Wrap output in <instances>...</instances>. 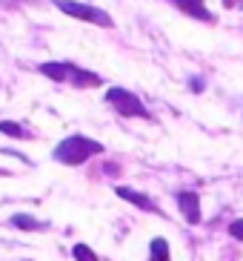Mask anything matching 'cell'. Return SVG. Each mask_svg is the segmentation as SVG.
I'll return each instance as SVG.
<instances>
[{
  "mask_svg": "<svg viewBox=\"0 0 243 261\" xmlns=\"http://www.w3.org/2000/svg\"><path fill=\"white\" fill-rule=\"evenodd\" d=\"M100 152H103V144L86 138V135H72V138L60 141L54 146V158L66 164V167H77V164L89 161L92 155H100Z\"/></svg>",
  "mask_w": 243,
  "mask_h": 261,
  "instance_id": "6da1fadb",
  "label": "cell"
},
{
  "mask_svg": "<svg viewBox=\"0 0 243 261\" xmlns=\"http://www.w3.org/2000/svg\"><path fill=\"white\" fill-rule=\"evenodd\" d=\"M40 72L46 77H52V81H66V84H75V86H100V75L80 69L75 63H43Z\"/></svg>",
  "mask_w": 243,
  "mask_h": 261,
  "instance_id": "7a4b0ae2",
  "label": "cell"
},
{
  "mask_svg": "<svg viewBox=\"0 0 243 261\" xmlns=\"http://www.w3.org/2000/svg\"><path fill=\"white\" fill-rule=\"evenodd\" d=\"M54 6L66 12L69 17H77V20H86V23H95V26H112V17L98 6H89V3H77V0H52Z\"/></svg>",
  "mask_w": 243,
  "mask_h": 261,
  "instance_id": "3957f363",
  "label": "cell"
},
{
  "mask_svg": "<svg viewBox=\"0 0 243 261\" xmlns=\"http://www.w3.org/2000/svg\"><path fill=\"white\" fill-rule=\"evenodd\" d=\"M106 100L126 118H149V109H146L143 103H140V98H137L135 92H129V89L112 86V89L106 92Z\"/></svg>",
  "mask_w": 243,
  "mask_h": 261,
  "instance_id": "277c9868",
  "label": "cell"
},
{
  "mask_svg": "<svg viewBox=\"0 0 243 261\" xmlns=\"http://www.w3.org/2000/svg\"><path fill=\"white\" fill-rule=\"evenodd\" d=\"M177 207H180L183 218H186L189 224L200 221V198L195 195V192H180V195H177Z\"/></svg>",
  "mask_w": 243,
  "mask_h": 261,
  "instance_id": "5b68a950",
  "label": "cell"
},
{
  "mask_svg": "<svg viewBox=\"0 0 243 261\" xmlns=\"http://www.w3.org/2000/svg\"><path fill=\"white\" fill-rule=\"evenodd\" d=\"M117 195H120L123 201H129V204H135V207H140V210H146V213H160L158 210V204H155L149 195H143V192H135V190H129V187H117Z\"/></svg>",
  "mask_w": 243,
  "mask_h": 261,
  "instance_id": "8992f818",
  "label": "cell"
},
{
  "mask_svg": "<svg viewBox=\"0 0 243 261\" xmlns=\"http://www.w3.org/2000/svg\"><path fill=\"white\" fill-rule=\"evenodd\" d=\"M172 3H177V6L186 12V15L192 17H200V20H212V12L200 3V0H172Z\"/></svg>",
  "mask_w": 243,
  "mask_h": 261,
  "instance_id": "52a82bcc",
  "label": "cell"
},
{
  "mask_svg": "<svg viewBox=\"0 0 243 261\" xmlns=\"http://www.w3.org/2000/svg\"><path fill=\"white\" fill-rule=\"evenodd\" d=\"M149 261H169V244L163 238H155L152 241V258Z\"/></svg>",
  "mask_w": 243,
  "mask_h": 261,
  "instance_id": "ba28073f",
  "label": "cell"
},
{
  "mask_svg": "<svg viewBox=\"0 0 243 261\" xmlns=\"http://www.w3.org/2000/svg\"><path fill=\"white\" fill-rule=\"evenodd\" d=\"M12 224H15V227H20V230H38V227H43V224H40L38 218H32V215H15V218H12Z\"/></svg>",
  "mask_w": 243,
  "mask_h": 261,
  "instance_id": "9c48e42d",
  "label": "cell"
},
{
  "mask_svg": "<svg viewBox=\"0 0 243 261\" xmlns=\"http://www.w3.org/2000/svg\"><path fill=\"white\" fill-rule=\"evenodd\" d=\"M72 255H75L77 261H98V255H95V250H89L86 244H77L75 250H72Z\"/></svg>",
  "mask_w": 243,
  "mask_h": 261,
  "instance_id": "30bf717a",
  "label": "cell"
},
{
  "mask_svg": "<svg viewBox=\"0 0 243 261\" xmlns=\"http://www.w3.org/2000/svg\"><path fill=\"white\" fill-rule=\"evenodd\" d=\"M0 132H3V135H12V138H23V135H26V132L12 121H0Z\"/></svg>",
  "mask_w": 243,
  "mask_h": 261,
  "instance_id": "8fae6325",
  "label": "cell"
},
{
  "mask_svg": "<svg viewBox=\"0 0 243 261\" xmlns=\"http://www.w3.org/2000/svg\"><path fill=\"white\" fill-rule=\"evenodd\" d=\"M229 232L243 241V218H240V221H232V224H229Z\"/></svg>",
  "mask_w": 243,
  "mask_h": 261,
  "instance_id": "7c38bea8",
  "label": "cell"
},
{
  "mask_svg": "<svg viewBox=\"0 0 243 261\" xmlns=\"http://www.w3.org/2000/svg\"><path fill=\"white\" fill-rule=\"evenodd\" d=\"M6 3H17V0H6Z\"/></svg>",
  "mask_w": 243,
  "mask_h": 261,
  "instance_id": "4fadbf2b",
  "label": "cell"
}]
</instances>
